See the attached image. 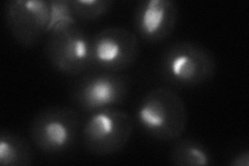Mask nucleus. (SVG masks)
Segmentation results:
<instances>
[{
    "mask_svg": "<svg viewBox=\"0 0 249 166\" xmlns=\"http://www.w3.org/2000/svg\"><path fill=\"white\" fill-rule=\"evenodd\" d=\"M231 166H248L249 165V151L247 148L233 154L229 162Z\"/></svg>",
    "mask_w": 249,
    "mask_h": 166,
    "instance_id": "obj_14",
    "label": "nucleus"
},
{
    "mask_svg": "<svg viewBox=\"0 0 249 166\" xmlns=\"http://www.w3.org/2000/svg\"><path fill=\"white\" fill-rule=\"evenodd\" d=\"M80 133V117L75 109L51 106L42 109L29 126L31 141L46 155L66 154L75 147Z\"/></svg>",
    "mask_w": 249,
    "mask_h": 166,
    "instance_id": "obj_3",
    "label": "nucleus"
},
{
    "mask_svg": "<svg viewBox=\"0 0 249 166\" xmlns=\"http://www.w3.org/2000/svg\"><path fill=\"white\" fill-rule=\"evenodd\" d=\"M50 20L47 35L50 31L69 25H77V19L73 14L70 0H49Z\"/></svg>",
    "mask_w": 249,
    "mask_h": 166,
    "instance_id": "obj_13",
    "label": "nucleus"
},
{
    "mask_svg": "<svg viewBox=\"0 0 249 166\" xmlns=\"http://www.w3.org/2000/svg\"><path fill=\"white\" fill-rule=\"evenodd\" d=\"M133 130V118L128 112L115 107L98 110L84 124L83 145L92 155H112L126 147Z\"/></svg>",
    "mask_w": 249,
    "mask_h": 166,
    "instance_id": "obj_5",
    "label": "nucleus"
},
{
    "mask_svg": "<svg viewBox=\"0 0 249 166\" xmlns=\"http://www.w3.org/2000/svg\"><path fill=\"white\" fill-rule=\"evenodd\" d=\"M178 18V6L173 0H144L135 7L134 25L144 41L157 43L174 33Z\"/></svg>",
    "mask_w": 249,
    "mask_h": 166,
    "instance_id": "obj_9",
    "label": "nucleus"
},
{
    "mask_svg": "<svg viewBox=\"0 0 249 166\" xmlns=\"http://www.w3.org/2000/svg\"><path fill=\"white\" fill-rule=\"evenodd\" d=\"M171 147L169 160L178 166H206L214 164L213 157L197 139L178 138Z\"/></svg>",
    "mask_w": 249,
    "mask_h": 166,
    "instance_id": "obj_10",
    "label": "nucleus"
},
{
    "mask_svg": "<svg viewBox=\"0 0 249 166\" xmlns=\"http://www.w3.org/2000/svg\"><path fill=\"white\" fill-rule=\"evenodd\" d=\"M76 19L92 21L103 17L112 9L111 0H70Z\"/></svg>",
    "mask_w": 249,
    "mask_h": 166,
    "instance_id": "obj_12",
    "label": "nucleus"
},
{
    "mask_svg": "<svg viewBox=\"0 0 249 166\" xmlns=\"http://www.w3.org/2000/svg\"><path fill=\"white\" fill-rule=\"evenodd\" d=\"M45 55L57 72L81 76L92 70L91 37L78 25L54 29L47 37Z\"/></svg>",
    "mask_w": 249,
    "mask_h": 166,
    "instance_id": "obj_4",
    "label": "nucleus"
},
{
    "mask_svg": "<svg viewBox=\"0 0 249 166\" xmlns=\"http://www.w3.org/2000/svg\"><path fill=\"white\" fill-rule=\"evenodd\" d=\"M92 70L121 73L134 65L139 55V39L124 27H107L91 37Z\"/></svg>",
    "mask_w": 249,
    "mask_h": 166,
    "instance_id": "obj_7",
    "label": "nucleus"
},
{
    "mask_svg": "<svg viewBox=\"0 0 249 166\" xmlns=\"http://www.w3.org/2000/svg\"><path fill=\"white\" fill-rule=\"evenodd\" d=\"M128 92L129 80L126 76L91 70L74 82L71 99L81 111L92 113L123 104Z\"/></svg>",
    "mask_w": 249,
    "mask_h": 166,
    "instance_id": "obj_6",
    "label": "nucleus"
},
{
    "mask_svg": "<svg viewBox=\"0 0 249 166\" xmlns=\"http://www.w3.org/2000/svg\"><path fill=\"white\" fill-rule=\"evenodd\" d=\"M49 0H10L4 3V21L18 44L33 47L47 34Z\"/></svg>",
    "mask_w": 249,
    "mask_h": 166,
    "instance_id": "obj_8",
    "label": "nucleus"
},
{
    "mask_svg": "<svg viewBox=\"0 0 249 166\" xmlns=\"http://www.w3.org/2000/svg\"><path fill=\"white\" fill-rule=\"evenodd\" d=\"M33 161V149L25 138L10 130L1 132L0 164L3 166H27Z\"/></svg>",
    "mask_w": 249,
    "mask_h": 166,
    "instance_id": "obj_11",
    "label": "nucleus"
},
{
    "mask_svg": "<svg viewBox=\"0 0 249 166\" xmlns=\"http://www.w3.org/2000/svg\"><path fill=\"white\" fill-rule=\"evenodd\" d=\"M217 69L213 54L204 46L190 41L169 45L159 61L163 80L177 88H194L213 78Z\"/></svg>",
    "mask_w": 249,
    "mask_h": 166,
    "instance_id": "obj_2",
    "label": "nucleus"
},
{
    "mask_svg": "<svg viewBox=\"0 0 249 166\" xmlns=\"http://www.w3.org/2000/svg\"><path fill=\"white\" fill-rule=\"evenodd\" d=\"M136 120L150 137L160 141H175L185 132L188 114L184 101L176 92L157 88L140 99Z\"/></svg>",
    "mask_w": 249,
    "mask_h": 166,
    "instance_id": "obj_1",
    "label": "nucleus"
}]
</instances>
